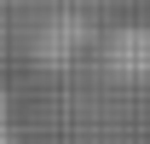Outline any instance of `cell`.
Segmentation results:
<instances>
[{"mask_svg": "<svg viewBox=\"0 0 150 144\" xmlns=\"http://www.w3.org/2000/svg\"><path fill=\"white\" fill-rule=\"evenodd\" d=\"M87 46V23L75 18V12H58V18H46V29L35 35V58L46 64V69H64V64H75V52Z\"/></svg>", "mask_w": 150, "mask_h": 144, "instance_id": "7a4b0ae2", "label": "cell"}, {"mask_svg": "<svg viewBox=\"0 0 150 144\" xmlns=\"http://www.w3.org/2000/svg\"><path fill=\"white\" fill-rule=\"evenodd\" d=\"M0 144H18V127H12V98L0 92Z\"/></svg>", "mask_w": 150, "mask_h": 144, "instance_id": "3957f363", "label": "cell"}, {"mask_svg": "<svg viewBox=\"0 0 150 144\" xmlns=\"http://www.w3.org/2000/svg\"><path fill=\"white\" fill-rule=\"evenodd\" d=\"M104 69L127 87H150V23H121L104 40Z\"/></svg>", "mask_w": 150, "mask_h": 144, "instance_id": "6da1fadb", "label": "cell"}]
</instances>
